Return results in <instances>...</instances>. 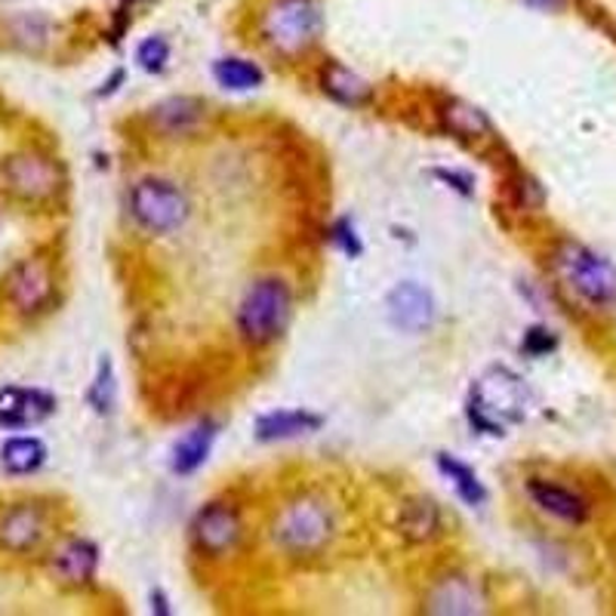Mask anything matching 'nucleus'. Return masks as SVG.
<instances>
[{
	"label": "nucleus",
	"mask_w": 616,
	"mask_h": 616,
	"mask_svg": "<svg viewBox=\"0 0 616 616\" xmlns=\"http://www.w3.org/2000/svg\"><path fill=\"white\" fill-rule=\"evenodd\" d=\"M528 407V389L506 367H494L472 386L469 398V413L472 423L484 428L487 435H502L506 426L518 423Z\"/></svg>",
	"instance_id": "f257e3e1"
},
{
	"label": "nucleus",
	"mask_w": 616,
	"mask_h": 616,
	"mask_svg": "<svg viewBox=\"0 0 616 616\" xmlns=\"http://www.w3.org/2000/svg\"><path fill=\"white\" fill-rule=\"evenodd\" d=\"M293 296L281 277L257 281L238 308V330L244 343L269 345L274 343L291 321Z\"/></svg>",
	"instance_id": "f03ea898"
},
{
	"label": "nucleus",
	"mask_w": 616,
	"mask_h": 616,
	"mask_svg": "<svg viewBox=\"0 0 616 616\" xmlns=\"http://www.w3.org/2000/svg\"><path fill=\"white\" fill-rule=\"evenodd\" d=\"M333 531H336L333 512L327 509L324 499L299 497L277 514L274 543L287 555L308 558V555H318L321 548H327V543L333 540Z\"/></svg>",
	"instance_id": "7ed1b4c3"
},
{
	"label": "nucleus",
	"mask_w": 616,
	"mask_h": 616,
	"mask_svg": "<svg viewBox=\"0 0 616 616\" xmlns=\"http://www.w3.org/2000/svg\"><path fill=\"white\" fill-rule=\"evenodd\" d=\"M3 189L25 204H50L66 191L62 164L44 152H16L0 164Z\"/></svg>",
	"instance_id": "20e7f679"
},
{
	"label": "nucleus",
	"mask_w": 616,
	"mask_h": 616,
	"mask_svg": "<svg viewBox=\"0 0 616 616\" xmlns=\"http://www.w3.org/2000/svg\"><path fill=\"white\" fill-rule=\"evenodd\" d=\"M555 269L565 277V284L580 299L592 306L616 303V265L611 259L599 257L595 250L567 240L555 253Z\"/></svg>",
	"instance_id": "39448f33"
},
{
	"label": "nucleus",
	"mask_w": 616,
	"mask_h": 616,
	"mask_svg": "<svg viewBox=\"0 0 616 616\" xmlns=\"http://www.w3.org/2000/svg\"><path fill=\"white\" fill-rule=\"evenodd\" d=\"M321 32V13L315 0H274L262 13V37L281 56L306 52Z\"/></svg>",
	"instance_id": "423d86ee"
},
{
	"label": "nucleus",
	"mask_w": 616,
	"mask_h": 616,
	"mask_svg": "<svg viewBox=\"0 0 616 616\" xmlns=\"http://www.w3.org/2000/svg\"><path fill=\"white\" fill-rule=\"evenodd\" d=\"M130 213L145 232L167 235L189 220V198L167 179H142L130 191Z\"/></svg>",
	"instance_id": "0eeeda50"
},
{
	"label": "nucleus",
	"mask_w": 616,
	"mask_h": 616,
	"mask_svg": "<svg viewBox=\"0 0 616 616\" xmlns=\"http://www.w3.org/2000/svg\"><path fill=\"white\" fill-rule=\"evenodd\" d=\"M52 296H56V274L50 259H22L7 277V303L25 318L47 311L52 306Z\"/></svg>",
	"instance_id": "6e6552de"
},
{
	"label": "nucleus",
	"mask_w": 616,
	"mask_h": 616,
	"mask_svg": "<svg viewBox=\"0 0 616 616\" xmlns=\"http://www.w3.org/2000/svg\"><path fill=\"white\" fill-rule=\"evenodd\" d=\"M47 533H50L47 512L35 502H16L13 509L0 514V548L13 555L35 552L47 540Z\"/></svg>",
	"instance_id": "1a4fd4ad"
},
{
	"label": "nucleus",
	"mask_w": 616,
	"mask_h": 616,
	"mask_svg": "<svg viewBox=\"0 0 616 616\" xmlns=\"http://www.w3.org/2000/svg\"><path fill=\"white\" fill-rule=\"evenodd\" d=\"M191 536H194V546L201 555H210V558H220L225 552L238 546L240 540V518L232 506L225 502H213L198 512L194 518V528H191Z\"/></svg>",
	"instance_id": "9d476101"
},
{
	"label": "nucleus",
	"mask_w": 616,
	"mask_h": 616,
	"mask_svg": "<svg viewBox=\"0 0 616 616\" xmlns=\"http://www.w3.org/2000/svg\"><path fill=\"white\" fill-rule=\"evenodd\" d=\"M56 411V398L40 389H0V426L25 428L44 423Z\"/></svg>",
	"instance_id": "9b49d317"
},
{
	"label": "nucleus",
	"mask_w": 616,
	"mask_h": 616,
	"mask_svg": "<svg viewBox=\"0 0 616 616\" xmlns=\"http://www.w3.org/2000/svg\"><path fill=\"white\" fill-rule=\"evenodd\" d=\"M389 318L398 330H407V333H423L426 327H431L435 321V303H431V293L419 284H398L389 293Z\"/></svg>",
	"instance_id": "f8f14e48"
},
{
	"label": "nucleus",
	"mask_w": 616,
	"mask_h": 616,
	"mask_svg": "<svg viewBox=\"0 0 616 616\" xmlns=\"http://www.w3.org/2000/svg\"><path fill=\"white\" fill-rule=\"evenodd\" d=\"M528 494H531V499L543 512L558 518V521H565V524H585L589 521V502L577 490L565 487V484L533 478L528 484Z\"/></svg>",
	"instance_id": "ddd939ff"
},
{
	"label": "nucleus",
	"mask_w": 616,
	"mask_h": 616,
	"mask_svg": "<svg viewBox=\"0 0 616 616\" xmlns=\"http://www.w3.org/2000/svg\"><path fill=\"white\" fill-rule=\"evenodd\" d=\"M426 607L431 614H481L484 599L469 577H445L428 592Z\"/></svg>",
	"instance_id": "4468645a"
},
{
	"label": "nucleus",
	"mask_w": 616,
	"mask_h": 616,
	"mask_svg": "<svg viewBox=\"0 0 616 616\" xmlns=\"http://www.w3.org/2000/svg\"><path fill=\"white\" fill-rule=\"evenodd\" d=\"M96 565H99V552L86 540H69L52 558L56 577L69 585H86L96 577Z\"/></svg>",
	"instance_id": "2eb2a0df"
},
{
	"label": "nucleus",
	"mask_w": 616,
	"mask_h": 616,
	"mask_svg": "<svg viewBox=\"0 0 616 616\" xmlns=\"http://www.w3.org/2000/svg\"><path fill=\"white\" fill-rule=\"evenodd\" d=\"M398 531L407 543H431L441 533V512L431 499H411L401 506Z\"/></svg>",
	"instance_id": "dca6fc26"
},
{
	"label": "nucleus",
	"mask_w": 616,
	"mask_h": 616,
	"mask_svg": "<svg viewBox=\"0 0 616 616\" xmlns=\"http://www.w3.org/2000/svg\"><path fill=\"white\" fill-rule=\"evenodd\" d=\"M321 86H324L327 96H333L336 103L352 105V108L367 105L374 99V86L367 84L364 78H358L355 71H348L345 66H336V62H330L324 69Z\"/></svg>",
	"instance_id": "f3484780"
},
{
	"label": "nucleus",
	"mask_w": 616,
	"mask_h": 616,
	"mask_svg": "<svg viewBox=\"0 0 616 616\" xmlns=\"http://www.w3.org/2000/svg\"><path fill=\"white\" fill-rule=\"evenodd\" d=\"M213 438H216V426L213 423H201V426L191 428L189 435L173 447V472L191 475L194 469H201L206 457H210Z\"/></svg>",
	"instance_id": "a211bd4d"
},
{
	"label": "nucleus",
	"mask_w": 616,
	"mask_h": 616,
	"mask_svg": "<svg viewBox=\"0 0 616 616\" xmlns=\"http://www.w3.org/2000/svg\"><path fill=\"white\" fill-rule=\"evenodd\" d=\"M321 428V419L311 416V413L303 411H281V413H269L257 423V435L262 441H284V438H299V435H308Z\"/></svg>",
	"instance_id": "6ab92c4d"
},
{
	"label": "nucleus",
	"mask_w": 616,
	"mask_h": 616,
	"mask_svg": "<svg viewBox=\"0 0 616 616\" xmlns=\"http://www.w3.org/2000/svg\"><path fill=\"white\" fill-rule=\"evenodd\" d=\"M0 462L10 475H32L47 462V447L37 438H13L0 450Z\"/></svg>",
	"instance_id": "aec40b11"
},
{
	"label": "nucleus",
	"mask_w": 616,
	"mask_h": 616,
	"mask_svg": "<svg viewBox=\"0 0 616 616\" xmlns=\"http://www.w3.org/2000/svg\"><path fill=\"white\" fill-rule=\"evenodd\" d=\"M441 118H445L447 130L460 139H478L490 133V120L484 118L478 108L465 103H450L441 111Z\"/></svg>",
	"instance_id": "412c9836"
},
{
	"label": "nucleus",
	"mask_w": 616,
	"mask_h": 616,
	"mask_svg": "<svg viewBox=\"0 0 616 616\" xmlns=\"http://www.w3.org/2000/svg\"><path fill=\"white\" fill-rule=\"evenodd\" d=\"M216 81L225 86V90H253V86L262 84V69L253 66V62H247V59H220L216 62Z\"/></svg>",
	"instance_id": "4be33fe9"
},
{
	"label": "nucleus",
	"mask_w": 616,
	"mask_h": 616,
	"mask_svg": "<svg viewBox=\"0 0 616 616\" xmlns=\"http://www.w3.org/2000/svg\"><path fill=\"white\" fill-rule=\"evenodd\" d=\"M201 103H194V99H170V103H164L157 108V120L170 130V133H182V130H189L194 127L198 120H201Z\"/></svg>",
	"instance_id": "5701e85b"
},
{
	"label": "nucleus",
	"mask_w": 616,
	"mask_h": 616,
	"mask_svg": "<svg viewBox=\"0 0 616 616\" xmlns=\"http://www.w3.org/2000/svg\"><path fill=\"white\" fill-rule=\"evenodd\" d=\"M438 465H441V472H445L447 478L453 481L457 494H460L465 502L478 506L481 499H484V487H481L478 478H475V472H472L469 465H462V462L450 460V457H441V460H438Z\"/></svg>",
	"instance_id": "b1692460"
},
{
	"label": "nucleus",
	"mask_w": 616,
	"mask_h": 616,
	"mask_svg": "<svg viewBox=\"0 0 616 616\" xmlns=\"http://www.w3.org/2000/svg\"><path fill=\"white\" fill-rule=\"evenodd\" d=\"M139 66L145 71H161L167 66V59H170V44L164 40V37H149L137 52Z\"/></svg>",
	"instance_id": "393cba45"
},
{
	"label": "nucleus",
	"mask_w": 616,
	"mask_h": 616,
	"mask_svg": "<svg viewBox=\"0 0 616 616\" xmlns=\"http://www.w3.org/2000/svg\"><path fill=\"white\" fill-rule=\"evenodd\" d=\"M524 3H531L536 10H561L567 0H524Z\"/></svg>",
	"instance_id": "a878e982"
}]
</instances>
